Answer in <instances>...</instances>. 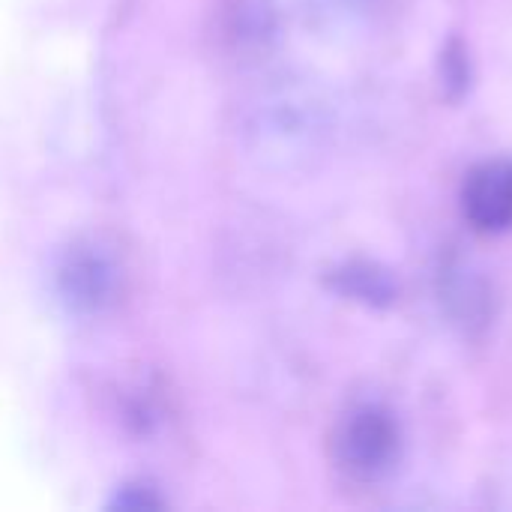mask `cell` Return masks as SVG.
<instances>
[{
    "mask_svg": "<svg viewBox=\"0 0 512 512\" xmlns=\"http://www.w3.org/2000/svg\"><path fill=\"white\" fill-rule=\"evenodd\" d=\"M228 36L237 48L255 51L273 36V12L267 0H234L228 9Z\"/></svg>",
    "mask_w": 512,
    "mask_h": 512,
    "instance_id": "8992f818",
    "label": "cell"
},
{
    "mask_svg": "<svg viewBox=\"0 0 512 512\" xmlns=\"http://www.w3.org/2000/svg\"><path fill=\"white\" fill-rule=\"evenodd\" d=\"M441 303L468 333H477L492 321V288L462 258H450L441 270Z\"/></svg>",
    "mask_w": 512,
    "mask_h": 512,
    "instance_id": "5b68a950",
    "label": "cell"
},
{
    "mask_svg": "<svg viewBox=\"0 0 512 512\" xmlns=\"http://www.w3.org/2000/svg\"><path fill=\"white\" fill-rule=\"evenodd\" d=\"M336 285L342 294L354 297V300H363V303H375V306H384V303H393L396 297V285L387 273H381L378 267H369V264H348L336 273Z\"/></svg>",
    "mask_w": 512,
    "mask_h": 512,
    "instance_id": "52a82bcc",
    "label": "cell"
},
{
    "mask_svg": "<svg viewBox=\"0 0 512 512\" xmlns=\"http://www.w3.org/2000/svg\"><path fill=\"white\" fill-rule=\"evenodd\" d=\"M399 453V429L393 417L375 405L354 408L336 429L333 456L354 480L381 477Z\"/></svg>",
    "mask_w": 512,
    "mask_h": 512,
    "instance_id": "3957f363",
    "label": "cell"
},
{
    "mask_svg": "<svg viewBox=\"0 0 512 512\" xmlns=\"http://www.w3.org/2000/svg\"><path fill=\"white\" fill-rule=\"evenodd\" d=\"M327 102L303 81L282 78L261 87L246 105L240 135L246 147L273 165H294L324 144Z\"/></svg>",
    "mask_w": 512,
    "mask_h": 512,
    "instance_id": "6da1fadb",
    "label": "cell"
},
{
    "mask_svg": "<svg viewBox=\"0 0 512 512\" xmlns=\"http://www.w3.org/2000/svg\"><path fill=\"white\" fill-rule=\"evenodd\" d=\"M462 207L468 222L480 234L507 231L512 225V165L510 162H486L480 165L462 195Z\"/></svg>",
    "mask_w": 512,
    "mask_h": 512,
    "instance_id": "277c9868",
    "label": "cell"
},
{
    "mask_svg": "<svg viewBox=\"0 0 512 512\" xmlns=\"http://www.w3.org/2000/svg\"><path fill=\"white\" fill-rule=\"evenodd\" d=\"M54 291L69 315L102 318L126 291V261L105 234H78L57 258Z\"/></svg>",
    "mask_w": 512,
    "mask_h": 512,
    "instance_id": "7a4b0ae2",
    "label": "cell"
}]
</instances>
